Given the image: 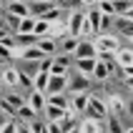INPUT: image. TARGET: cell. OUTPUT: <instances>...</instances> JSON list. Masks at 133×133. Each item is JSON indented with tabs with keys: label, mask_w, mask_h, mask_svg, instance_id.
I'll return each mask as SVG.
<instances>
[{
	"label": "cell",
	"mask_w": 133,
	"mask_h": 133,
	"mask_svg": "<svg viewBox=\"0 0 133 133\" xmlns=\"http://www.w3.org/2000/svg\"><path fill=\"white\" fill-rule=\"evenodd\" d=\"M93 45H96L98 55H103V53H118L121 50V40L113 33H98L96 38H90Z\"/></svg>",
	"instance_id": "obj_1"
},
{
	"label": "cell",
	"mask_w": 133,
	"mask_h": 133,
	"mask_svg": "<svg viewBox=\"0 0 133 133\" xmlns=\"http://www.w3.org/2000/svg\"><path fill=\"white\" fill-rule=\"evenodd\" d=\"M85 116H88V118H93V121H105V118H108V103H105V98L90 96V103H88Z\"/></svg>",
	"instance_id": "obj_2"
},
{
	"label": "cell",
	"mask_w": 133,
	"mask_h": 133,
	"mask_svg": "<svg viewBox=\"0 0 133 133\" xmlns=\"http://www.w3.org/2000/svg\"><path fill=\"white\" fill-rule=\"evenodd\" d=\"M83 25H85V10H70L68 13V28L73 38H83Z\"/></svg>",
	"instance_id": "obj_3"
},
{
	"label": "cell",
	"mask_w": 133,
	"mask_h": 133,
	"mask_svg": "<svg viewBox=\"0 0 133 133\" xmlns=\"http://www.w3.org/2000/svg\"><path fill=\"white\" fill-rule=\"evenodd\" d=\"M90 88V81H88V75H83L75 70L73 75H70V83H68V90H70V96H78V93H88Z\"/></svg>",
	"instance_id": "obj_4"
},
{
	"label": "cell",
	"mask_w": 133,
	"mask_h": 133,
	"mask_svg": "<svg viewBox=\"0 0 133 133\" xmlns=\"http://www.w3.org/2000/svg\"><path fill=\"white\" fill-rule=\"evenodd\" d=\"M70 75H50V85H48V96H63L68 90Z\"/></svg>",
	"instance_id": "obj_5"
},
{
	"label": "cell",
	"mask_w": 133,
	"mask_h": 133,
	"mask_svg": "<svg viewBox=\"0 0 133 133\" xmlns=\"http://www.w3.org/2000/svg\"><path fill=\"white\" fill-rule=\"evenodd\" d=\"M28 105L35 113H45V105H48V96L40 93V90H30L28 93Z\"/></svg>",
	"instance_id": "obj_6"
},
{
	"label": "cell",
	"mask_w": 133,
	"mask_h": 133,
	"mask_svg": "<svg viewBox=\"0 0 133 133\" xmlns=\"http://www.w3.org/2000/svg\"><path fill=\"white\" fill-rule=\"evenodd\" d=\"M8 15L30 18V3H25V0H10V3H8Z\"/></svg>",
	"instance_id": "obj_7"
},
{
	"label": "cell",
	"mask_w": 133,
	"mask_h": 133,
	"mask_svg": "<svg viewBox=\"0 0 133 133\" xmlns=\"http://www.w3.org/2000/svg\"><path fill=\"white\" fill-rule=\"evenodd\" d=\"M38 48H40L48 58H55V53H58L60 45H58V40H55L53 35H45V38H38Z\"/></svg>",
	"instance_id": "obj_8"
},
{
	"label": "cell",
	"mask_w": 133,
	"mask_h": 133,
	"mask_svg": "<svg viewBox=\"0 0 133 133\" xmlns=\"http://www.w3.org/2000/svg\"><path fill=\"white\" fill-rule=\"evenodd\" d=\"M53 8H55V0H33V3H30V15H33V18H43Z\"/></svg>",
	"instance_id": "obj_9"
},
{
	"label": "cell",
	"mask_w": 133,
	"mask_h": 133,
	"mask_svg": "<svg viewBox=\"0 0 133 133\" xmlns=\"http://www.w3.org/2000/svg\"><path fill=\"white\" fill-rule=\"evenodd\" d=\"M81 58H98V50H96V45H93V40H85V38L81 40V48L75 50L73 60H81Z\"/></svg>",
	"instance_id": "obj_10"
},
{
	"label": "cell",
	"mask_w": 133,
	"mask_h": 133,
	"mask_svg": "<svg viewBox=\"0 0 133 133\" xmlns=\"http://www.w3.org/2000/svg\"><path fill=\"white\" fill-rule=\"evenodd\" d=\"M68 111L65 108H58V105H45V123H60V121H65Z\"/></svg>",
	"instance_id": "obj_11"
},
{
	"label": "cell",
	"mask_w": 133,
	"mask_h": 133,
	"mask_svg": "<svg viewBox=\"0 0 133 133\" xmlns=\"http://www.w3.org/2000/svg\"><path fill=\"white\" fill-rule=\"evenodd\" d=\"M105 103H108V113H113V116H121V113L126 111V105H128L118 93H111V96L105 98Z\"/></svg>",
	"instance_id": "obj_12"
},
{
	"label": "cell",
	"mask_w": 133,
	"mask_h": 133,
	"mask_svg": "<svg viewBox=\"0 0 133 133\" xmlns=\"http://www.w3.org/2000/svg\"><path fill=\"white\" fill-rule=\"evenodd\" d=\"M96 65H98V58H81V60H75V70L83 73V75H88V78H93Z\"/></svg>",
	"instance_id": "obj_13"
},
{
	"label": "cell",
	"mask_w": 133,
	"mask_h": 133,
	"mask_svg": "<svg viewBox=\"0 0 133 133\" xmlns=\"http://www.w3.org/2000/svg\"><path fill=\"white\" fill-rule=\"evenodd\" d=\"M3 83L5 85H10V88H18L20 85V70H15V68H10V65H5L3 68Z\"/></svg>",
	"instance_id": "obj_14"
},
{
	"label": "cell",
	"mask_w": 133,
	"mask_h": 133,
	"mask_svg": "<svg viewBox=\"0 0 133 133\" xmlns=\"http://www.w3.org/2000/svg\"><path fill=\"white\" fill-rule=\"evenodd\" d=\"M85 15H88V23L93 25V30H96V35H98V33L103 30V13H101V10H98V5H96V8H88V10H85Z\"/></svg>",
	"instance_id": "obj_15"
},
{
	"label": "cell",
	"mask_w": 133,
	"mask_h": 133,
	"mask_svg": "<svg viewBox=\"0 0 133 133\" xmlns=\"http://www.w3.org/2000/svg\"><path fill=\"white\" fill-rule=\"evenodd\" d=\"M88 103H90V96H88V93L70 96V108H73L75 113H85V111H88Z\"/></svg>",
	"instance_id": "obj_16"
},
{
	"label": "cell",
	"mask_w": 133,
	"mask_h": 133,
	"mask_svg": "<svg viewBox=\"0 0 133 133\" xmlns=\"http://www.w3.org/2000/svg\"><path fill=\"white\" fill-rule=\"evenodd\" d=\"M81 40L83 38H73V35H68L63 43H60V50L65 53V55H75V50L81 48Z\"/></svg>",
	"instance_id": "obj_17"
},
{
	"label": "cell",
	"mask_w": 133,
	"mask_h": 133,
	"mask_svg": "<svg viewBox=\"0 0 133 133\" xmlns=\"http://www.w3.org/2000/svg\"><path fill=\"white\" fill-rule=\"evenodd\" d=\"M116 60H118V68L133 65V48H121V50L116 53Z\"/></svg>",
	"instance_id": "obj_18"
},
{
	"label": "cell",
	"mask_w": 133,
	"mask_h": 133,
	"mask_svg": "<svg viewBox=\"0 0 133 133\" xmlns=\"http://www.w3.org/2000/svg\"><path fill=\"white\" fill-rule=\"evenodd\" d=\"M81 131L83 133H103V121L85 118V121H81Z\"/></svg>",
	"instance_id": "obj_19"
},
{
	"label": "cell",
	"mask_w": 133,
	"mask_h": 133,
	"mask_svg": "<svg viewBox=\"0 0 133 133\" xmlns=\"http://www.w3.org/2000/svg\"><path fill=\"white\" fill-rule=\"evenodd\" d=\"M116 28L121 30V35H126L133 40V20H126V18H116Z\"/></svg>",
	"instance_id": "obj_20"
},
{
	"label": "cell",
	"mask_w": 133,
	"mask_h": 133,
	"mask_svg": "<svg viewBox=\"0 0 133 133\" xmlns=\"http://www.w3.org/2000/svg\"><path fill=\"white\" fill-rule=\"evenodd\" d=\"M108 78H111V68L105 65L103 60H98V65H96V70H93V81H108Z\"/></svg>",
	"instance_id": "obj_21"
},
{
	"label": "cell",
	"mask_w": 133,
	"mask_h": 133,
	"mask_svg": "<svg viewBox=\"0 0 133 133\" xmlns=\"http://www.w3.org/2000/svg\"><path fill=\"white\" fill-rule=\"evenodd\" d=\"M35 20L38 18H23L20 20V28H18V35H30V33H35Z\"/></svg>",
	"instance_id": "obj_22"
},
{
	"label": "cell",
	"mask_w": 133,
	"mask_h": 133,
	"mask_svg": "<svg viewBox=\"0 0 133 133\" xmlns=\"http://www.w3.org/2000/svg\"><path fill=\"white\" fill-rule=\"evenodd\" d=\"M48 85H50V73H38L35 75V90L48 96Z\"/></svg>",
	"instance_id": "obj_23"
},
{
	"label": "cell",
	"mask_w": 133,
	"mask_h": 133,
	"mask_svg": "<svg viewBox=\"0 0 133 133\" xmlns=\"http://www.w3.org/2000/svg\"><path fill=\"white\" fill-rule=\"evenodd\" d=\"M35 116H38V113L33 111L28 103H25L20 111H18V121H23V123H33V121H35Z\"/></svg>",
	"instance_id": "obj_24"
},
{
	"label": "cell",
	"mask_w": 133,
	"mask_h": 133,
	"mask_svg": "<svg viewBox=\"0 0 133 133\" xmlns=\"http://www.w3.org/2000/svg\"><path fill=\"white\" fill-rule=\"evenodd\" d=\"M50 30H53V25H50L48 20H43V18H38V20H35V35H38V38L50 35Z\"/></svg>",
	"instance_id": "obj_25"
},
{
	"label": "cell",
	"mask_w": 133,
	"mask_h": 133,
	"mask_svg": "<svg viewBox=\"0 0 133 133\" xmlns=\"http://www.w3.org/2000/svg\"><path fill=\"white\" fill-rule=\"evenodd\" d=\"M98 10H101L103 15L116 18V3H111V0H98Z\"/></svg>",
	"instance_id": "obj_26"
},
{
	"label": "cell",
	"mask_w": 133,
	"mask_h": 133,
	"mask_svg": "<svg viewBox=\"0 0 133 133\" xmlns=\"http://www.w3.org/2000/svg\"><path fill=\"white\" fill-rule=\"evenodd\" d=\"M48 103L50 105H58V108H70V98H65V96H48Z\"/></svg>",
	"instance_id": "obj_27"
},
{
	"label": "cell",
	"mask_w": 133,
	"mask_h": 133,
	"mask_svg": "<svg viewBox=\"0 0 133 133\" xmlns=\"http://www.w3.org/2000/svg\"><path fill=\"white\" fill-rule=\"evenodd\" d=\"M0 133H18V121H3Z\"/></svg>",
	"instance_id": "obj_28"
},
{
	"label": "cell",
	"mask_w": 133,
	"mask_h": 133,
	"mask_svg": "<svg viewBox=\"0 0 133 133\" xmlns=\"http://www.w3.org/2000/svg\"><path fill=\"white\" fill-rule=\"evenodd\" d=\"M50 75H68V65H63V63H53Z\"/></svg>",
	"instance_id": "obj_29"
},
{
	"label": "cell",
	"mask_w": 133,
	"mask_h": 133,
	"mask_svg": "<svg viewBox=\"0 0 133 133\" xmlns=\"http://www.w3.org/2000/svg\"><path fill=\"white\" fill-rule=\"evenodd\" d=\"M18 133H33L30 123H23V121H18Z\"/></svg>",
	"instance_id": "obj_30"
},
{
	"label": "cell",
	"mask_w": 133,
	"mask_h": 133,
	"mask_svg": "<svg viewBox=\"0 0 133 133\" xmlns=\"http://www.w3.org/2000/svg\"><path fill=\"white\" fill-rule=\"evenodd\" d=\"M48 133H65L60 123H48Z\"/></svg>",
	"instance_id": "obj_31"
},
{
	"label": "cell",
	"mask_w": 133,
	"mask_h": 133,
	"mask_svg": "<svg viewBox=\"0 0 133 133\" xmlns=\"http://www.w3.org/2000/svg\"><path fill=\"white\" fill-rule=\"evenodd\" d=\"M73 3H81V0H55L58 8H73Z\"/></svg>",
	"instance_id": "obj_32"
},
{
	"label": "cell",
	"mask_w": 133,
	"mask_h": 133,
	"mask_svg": "<svg viewBox=\"0 0 133 133\" xmlns=\"http://www.w3.org/2000/svg\"><path fill=\"white\" fill-rule=\"evenodd\" d=\"M111 131L113 133H126V131H121V126H118V121H116V118L111 121Z\"/></svg>",
	"instance_id": "obj_33"
},
{
	"label": "cell",
	"mask_w": 133,
	"mask_h": 133,
	"mask_svg": "<svg viewBox=\"0 0 133 133\" xmlns=\"http://www.w3.org/2000/svg\"><path fill=\"white\" fill-rule=\"evenodd\" d=\"M121 70H123V75H126V81H128V78H133V65H128V68H121Z\"/></svg>",
	"instance_id": "obj_34"
},
{
	"label": "cell",
	"mask_w": 133,
	"mask_h": 133,
	"mask_svg": "<svg viewBox=\"0 0 133 133\" xmlns=\"http://www.w3.org/2000/svg\"><path fill=\"white\" fill-rule=\"evenodd\" d=\"M81 3H83V5H88V8H96L98 5V0H81Z\"/></svg>",
	"instance_id": "obj_35"
},
{
	"label": "cell",
	"mask_w": 133,
	"mask_h": 133,
	"mask_svg": "<svg viewBox=\"0 0 133 133\" xmlns=\"http://www.w3.org/2000/svg\"><path fill=\"white\" fill-rule=\"evenodd\" d=\"M126 111H128V113H131V116H133V101H131V103L126 105Z\"/></svg>",
	"instance_id": "obj_36"
},
{
	"label": "cell",
	"mask_w": 133,
	"mask_h": 133,
	"mask_svg": "<svg viewBox=\"0 0 133 133\" xmlns=\"http://www.w3.org/2000/svg\"><path fill=\"white\" fill-rule=\"evenodd\" d=\"M126 83H128V88H131V90H133V78H128V81H126Z\"/></svg>",
	"instance_id": "obj_37"
},
{
	"label": "cell",
	"mask_w": 133,
	"mask_h": 133,
	"mask_svg": "<svg viewBox=\"0 0 133 133\" xmlns=\"http://www.w3.org/2000/svg\"><path fill=\"white\" fill-rule=\"evenodd\" d=\"M68 133H83V131H81V126H78V128H73V131H68Z\"/></svg>",
	"instance_id": "obj_38"
},
{
	"label": "cell",
	"mask_w": 133,
	"mask_h": 133,
	"mask_svg": "<svg viewBox=\"0 0 133 133\" xmlns=\"http://www.w3.org/2000/svg\"><path fill=\"white\" fill-rule=\"evenodd\" d=\"M126 133H133V128H128V131H126Z\"/></svg>",
	"instance_id": "obj_39"
},
{
	"label": "cell",
	"mask_w": 133,
	"mask_h": 133,
	"mask_svg": "<svg viewBox=\"0 0 133 133\" xmlns=\"http://www.w3.org/2000/svg\"><path fill=\"white\" fill-rule=\"evenodd\" d=\"M111 3H118V0H111Z\"/></svg>",
	"instance_id": "obj_40"
},
{
	"label": "cell",
	"mask_w": 133,
	"mask_h": 133,
	"mask_svg": "<svg viewBox=\"0 0 133 133\" xmlns=\"http://www.w3.org/2000/svg\"><path fill=\"white\" fill-rule=\"evenodd\" d=\"M131 3H133V0H131Z\"/></svg>",
	"instance_id": "obj_41"
}]
</instances>
